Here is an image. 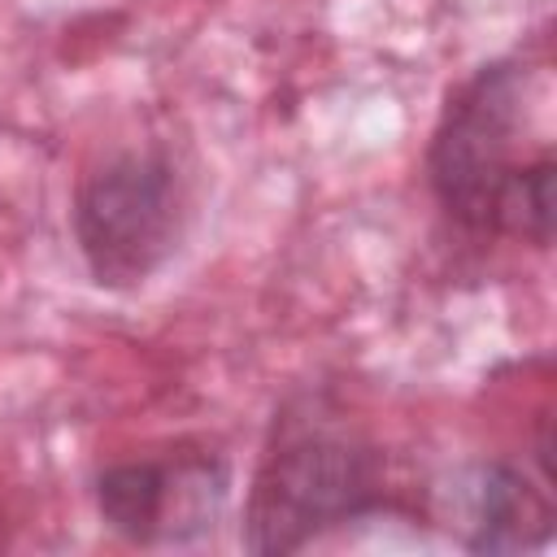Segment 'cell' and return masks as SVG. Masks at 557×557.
<instances>
[{
    "instance_id": "cell-1",
    "label": "cell",
    "mask_w": 557,
    "mask_h": 557,
    "mask_svg": "<svg viewBox=\"0 0 557 557\" xmlns=\"http://www.w3.org/2000/svg\"><path fill=\"white\" fill-rule=\"evenodd\" d=\"M548 135V83L527 65L479 70L444 109L431 144L440 205L474 226L553 239V148L527 152Z\"/></svg>"
},
{
    "instance_id": "cell-2",
    "label": "cell",
    "mask_w": 557,
    "mask_h": 557,
    "mask_svg": "<svg viewBox=\"0 0 557 557\" xmlns=\"http://www.w3.org/2000/svg\"><path fill=\"white\" fill-rule=\"evenodd\" d=\"M183 191L170 161L131 152L96 170L74 209L78 244L91 274L109 287L148 278L178 239Z\"/></svg>"
},
{
    "instance_id": "cell-3",
    "label": "cell",
    "mask_w": 557,
    "mask_h": 557,
    "mask_svg": "<svg viewBox=\"0 0 557 557\" xmlns=\"http://www.w3.org/2000/svg\"><path fill=\"white\" fill-rule=\"evenodd\" d=\"M374 461L366 448L331 435H300L278 448L252 492L248 544L257 553H292L331 522H348L370 505Z\"/></svg>"
},
{
    "instance_id": "cell-4",
    "label": "cell",
    "mask_w": 557,
    "mask_h": 557,
    "mask_svg": "<svg viewBox=\"0 0 557 557\" xmlns=\"http://www.w3.org/2000/svg\"><path fill=\"white\" fill-rule=\"evenodd\" d=\"M222 474L205 461H131L100 474V513L131 540L183 535L187 527H205V505H218Z\"/></svg>"
},
{
    "instance_id": "cell-5",
    "label": "cell",
    "mask_w": 557,
    "mask_h": 557,
    "mask_svg": "<svg viewBox=\"0 0 557 557\" xmlns=\"http://www.w3.org/2000/svg\"><path fill=\"white\" fill-rule=\"evenodd\" d=\"M527 522L548 531V509L527 492V483L509 470H492L483 487V522H479V548H522Z\"/></svg>"
}]
</instances>
